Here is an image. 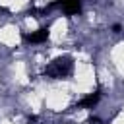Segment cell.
<instances>
[{"label": "cell", "instance_id": "cell-4", "mask_svg": "<svg viewBox=\"0 0 124 124\" xmlns=\"http://www.w3.org/2000/svg\"><path fill=\"white\" fill-rule=\"evenodd\" d=\"M101 99V93L99 91H95V93H89L87 97H83L81 101H79V107H93L97 101Z\"/></svg>", "mask_w": 124, "mask_h": 124}, {"label": "cell", "instance_id": "cell-2", "mask_svg": "<svg viewBox=\"0 0 124 124\" xmlns=\"http://www.w3.org/2000/svg\"><path fill=\"white\" fill-rule=\"evenodd\" d=\"M23 39H25L27 43H43V41L48 39V29H37V31H33V33H25Z\"/></svg>", "mask_w": 124, "mask_h": 124}, {"label": "cell", "instance_id": "cell-3", "mask_svg": "<svg viewBox=\"0 0 124 124\" xmlns=\"http://www.w3.org/2000/svg\"><path fill=\"white\" fill-rule=\"evenodd\" d=\"M66 14H78L81 10V0H58Z\"/></svg>", "mask_w": 124, "mask_h": 124}, {"label": "cell", "instance_id": "cell-1", "mask_svg": "<svg viewBox=\"0 0 124 124\" xmlns=\"http://www.w3.org/2000/svg\"><path fill=\"white\" fill-rule=\"evenodd\" d=\"M72 68H74L72 58H70V56H60V58H54V60L45 68V76L54 78V79H58V78H66V76H70Z\"/></svg>", "mask_w": 124, "mask_h": 124}]
</instances>
